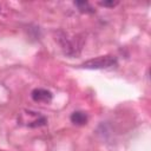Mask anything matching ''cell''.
<instances>
[{"label": "cell", "instance_id": "obj_2", "mask_svg": "<svg viewBox=\"0 0 151 151\" xmlns=\"http://www.w3.org/2000/svg\"><path fill=\"white\" fill-rule=\"evenodd\" d=\"M117 64V58L114 55H100L94 59H90L87 61H85L81 66L84 68H88V70H99V68H109L112 67Z\"/></svg>", "mask_w": 151, "mask_h": 151}, {"label": "cell", "instance_id": "obj_7", "mask_svg": "<svg viewBox=\"0 0 151 151\" xmlns=\"http://www.w3.org/2000/svg\"><path fill=\"white\" fill-rule=\"evenodd\" d=\"M0 151H1V150H0Z\"/></svg>", "mask_w": 151, "mask_h": 151}, {"label": "cell", "instance_id": "obj_4", "mask_svg": "<svg viewBox=\"0 0 151 151\" xmlns=\"http://www.w3.org/2000/svg\"><path fill=\"white\" fill-rule=\"evenodd\" d=\"M71 122L76 125H85L87 123V116L85 112L76 111L71 114Z\"/></svg>", "mask_w": 151, "mask_h": 151}, {"label": "cell", "instance_id": "obj_1", "mask_svg": "<svg viewBox=\"0 0 151 151\" xmlns=\"http://www.w3.org/2000/svg\"><path fill=\"white\" fill-rule=\"evenodd\" d=\"M17 119L18 124L26 127H40L47 123V118L44 114L32 110H21Z\"/></svg>", "mask_w": 151, "mask_h": 151}, {"label": "cell", "instance_id": "obj_5", "mask_svg": "<svg viewBox=\"0 0 151 151\" xmlns=\"http://www.w3.org/2000/svg\"><path fill=\"white\" fill-rule=\"evenodd\" d=\"M74 5L79 8L80 12H84V13H93L94 12L93 7L87 1H76Z\"/></svg>", "mask_w": 151, "mask_h": 151}, {"label": "cell", "instance_id": "obj_6", "mask_svg": "<svg viewBox=\"0 0 151 151\" xmlns=\"http://www.w3.org/2000/svg\"><path fill=\"white\" fill-rule=\"evenodd\" d=\"M100 6H104V7H114L118 5V1H101L99 2Z\"/></svg>", "mask_w": 151, "mask_h": 151}, {"label": "cell", "instance_id": "obj_3", "mask_svg": "<svg viewBox=\"0 0 151 151\" xmlns=\"http://www.w3.org/2000/svg\"><path fill=\"white\" fill-rule=\"evenodd\" d=\"M31 97L34 101L37 103H50L53 98V94L51 91L46 90V88H34L31 93Z\"/></svg>", "mask_w": 151, "mask_h": 151}]
</instances>
